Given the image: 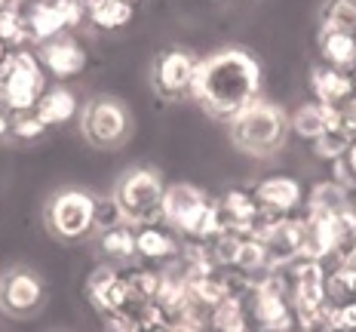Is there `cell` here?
<instances>
[{
    "instance_id": "6da1fadb",
    "label": "cell",
    "mask_w": 356,
    "mask_h": 332,
    "mask_svg": "<svg viewBox=\"0 0 356 332\" xmlns=\"http://www.w3.org/2000/svg\"><path fill=\"white\" fill-rule=\"evenodd\" d=\"M261 80V65L255 56L240 47H225L197 62L191 95L212 117L231 120L236 111H243L258 99Z\"/></svg>"
},
{
    "instance_id": "7a4b0ae2",
    "label": "cell",
    "mask_w": 356,
    "mask_h": 332,
    "mask_svg": "<svg viewBox=\"0 0 356 332\" xmlns=\"http://www.w3.org/2000/svg\"><path fill=\"white\" fill-rule=\"evenodd\" d=\"M163 221L172 231H181L184 240H212L225 231L218 200H212L203 188L191 182L166 184V200H163Z\"/></svg>"
},
{
    "instance_id": "3957f363",
    "label": "cell",
    "mask_w": 356,
    "mask_h": 332,
    "mask_svg": "<svg viewBox=\"0 0 356 332\" xmlns=\"http://www.w3.org/2000/svg\"><path fill=\"white\" fill-rule=\"evenodd\" d=\"M227 132H231V142L240 148L243 154L252 157H270L289 139V114L273 102H261L255 99L252 105L227 120Z\"/></svg>"
},
{
    "instance_id": "277c9868",
    "label": "cell",
    "mask_w": 356,
    "mask_h": 332,
    "mask_svg": "<svg viewBox=\"0 0 356 332\" xmlns=\"http://www.w3.org/2000/svg\"><path fill=\"white\" fill-rule=\"evenodd\" d=\"M114 203L120 210L126 225L142 228L163 221V200H166V182L160 179L157 169L136 166L120 175L114 188Z\"/></svg>"
},
{
    "instance_id": "5b68a950",
    "label": "cell",
    "mask_w": 356,
    "mask_h": 332,
    "mask_svg": "<svg viewBox=\"0 0 356 332\" xmlns=\"http://www.w3.org/2000/svg\"><path fill=\"white\" fill-rule=\"evenodd\" d=\"M47 93V71L31 49H16L0 65V105L10 114L34 111L40 95Z\"/></svg>"
},
{
    "instance_id": "8992f818",
    "label": "cell",
    "mask_w": 356,
    "mask_h": 332,
    "mask_svg": "<svg viewBox=\"0 0 356 332\" xmlns=\"http://www.w3.org/2000/svg\"><path fill=\"white\" fill-rule=\"evenodd\" d=\"M95 210H99V200L89 191L65 188L47 203V225L62 240H86L89 234L99 231Z\"/></svg>"
},
{
    "instance_id": "52a82bcc",
    "label": "cell",
    "mask_w": 356,
    "mask_h": 332,
    "mask_svg": "<svg viewBox=\"0 0 356 332\" xmlns=\"http://www.w3.org/2000/svg\"><path fill=\"white\" fill-rule=\"evenodd\" d=\"M80 132L89 145L102 151L120 148L129 136V111L114 95H95L80 111Z\"/></svg>"
},
{
    "instance_id": "ba28073f",
    "label": "cell",
    "mask_w": 356,
    "mask_h": 332,
    "mask_svg": "<svg viewBox=\"0 0 356 332\" xmlns=\"http://www.w3.org/2000/svg\"><path fill=\"white\" fill-rule=\"evenodd\" d=\"M283 277L295 314H310L316 308L329 305V299H325V262H320V258L298 255L283 268Z\"/></svg>"
},
{
    "instance_id": "9c48e42d",
    "label": "cell",
    "mask_w": 356,
    "mask_h": 332,
    "mask_svg": "<svg viewBox=\"0 0 356 332\" xmlns=\"http://www.w3.org/2000/svg\"><path fill=\"white\" fill-rule=\"evenodd\" d=\"M47 301V283L31 268H13L0 277V311L25 320L34 317Z\"/></svg>"
},
{
    "instance_id": "30bf717a",
    "label": "cell",
    "mask_w": 356,
    "mask_h": 332,
    "mask_svg": "<svg viewBox=\"0 0 356 332\" xmlns=\"http://www.w3.org/2000/svg\"><path fill=\"white\" fill-rule=\"evenodd\" d=\"M197 62L200 58L194 53L178 49V47L157 56V62H154V86H157V93L163 99H184V95H191Z\"/></svg>"
},
{
    "instance_id": "8fae6325",
    "label": "cell",
    "mask_w": 356,
    "mask_h": 332,
    "mask_svg": "<svg viewBox=\"0 0 356 332\" xmlns=\"http://www.w3.org/2000/svg\"><path fill=\"white\" fill-rule=\"evenodd\" d=\"M37 58H40L47 77H56V80H71V77H77V74H83V68H86V49L71 31L40 43Z\"/></svg>"
},
{
    "instance_id": "7c38bea8",
    "label": "cell",
    "mask_w": 356,
    "mask_h": 332,
    "mask_svg": "<svg viewBox=\"0 0 356 332\" xmlns=\"http://www.w3.org/2000/svg\"><path fill=\"white\" fill-rule=\"evenodd\" d=\"M252 194H255L258 206H261L264 212H273V216H295L298 212V206L304 203V188L298 179H292V175H264L261 182H255V188H252Z\"/></svg>"
},
{
    "instance_id": "4fadbf2b",
    "label": "cell",
    "mask_w": 356,
    "mask_h": 332,
    "mask_svg": "<svg viewBox=\"0 0 356 332\" xmlns=\"http://www.w3.org/2000/svg\"><path fill=\"white\" fill-rule=\"evenodd\" d=\"M181 255V237H175V231L169 225H142L136 228V258H142L145 264H157L166 268Z\"/></svg>"
},
{
    "instance_id": "5bb4252c",
    "label": "cell",
    "mask_w": 356,
    "mask_h": 332,
    "mask_svg": "<svg viewBox=\"0 0 356 332\" xmlns=\"http://www.w3.org/2000/svg\"><path fill=\"white\" fill-rule=\"evenodd\" d=\"M289 129L301 136L304 142H316L323 132L341 129L338 105H320V102H304L289 114Z\"/></svg>"
},
{
    "instance_id": "9a60e30c",
    "label": "cell",
    "mask_w": 356,
    "mask_h": 332,
    "mask_svg": "<svg viewBox=\"0 0 356 332\" xmlns=\"http://www.w3.org/2000/svg\"><path fill=\"white\" fill-rule=\"evenodd\" d=\"M310 93H314V102H320V105H341V102L356 93L353 74L320 62L310 68Z\"/></svg>"
},
{
    "instance_id": "2e32d148",
    "label": "cell",
    "mask_w": 356,
    "mask_h": 332,
    "mask_svg": "<svg viewBox=\"0 0 356 332\" xmlns=\"http://www.w3.org/2000/svg\"><path fill=\"white\" fill-rule=\"evenodd\" d=\"M218 210H221L225 228L246 231V234H252V225H255V219L261 216V206H258L252 188H231L227 194H221Z\"/></svg>"
},
{
    "instance_id": "e0dca14e",
    "label": "cell",
    "mask_w": 356,
    "mask_h": 332,
    "mask_svg": "<svg viewBox=\"0 0 356 332\" xmlns=\"http://www.w3.org/2000/svg\"><path fill=\"white\" fill-rule=\"evenodd\" d=\"M34 114L47 123V129L62 127V123H68L80 114L77 93H74L71 86H47V93H43L40 102L34 105Z\"/></svg>"
},
{
    "instance_id": "ac0fdd59",
    "label": "cell",
    "mask_w": 356,
    "mask_h": 332,
    "mask_svg": "<svg viewBox=\"0 0 356 332\" xmlns=\"http://www.w3.org/2000/svg\"><path fill=\"white\" fill-rule=\"evenodd\" d=\"M316 43H320V56L325 65L338 71H356V40L341 31H332V28H320L316 34Z\"/></svg>"
},
{
    "instance_id": "d6986e66",
    "label": "cell",
    "mask_w": 356,
    "mask_h": 332,
    "mask_svg": "<svg viewBox=\"0 0 356 332\" xmlns=\"http://www.w3.org/2000/svg\"><path fill=\"white\" fill-rule=\"evenodd\" d=\"M353 203H356V191L341 188V184H338V182H332V179L316 182L314 188L307 191V197H304V210L332 212V216H338V212L350 210Z\"/></svg>"
},
{
    "instance_id": "ffe728a7",
    "label": "cell",
    "mask_w": 356,
    "mask_h": 332,
    "mask_svg": "<svg viewBox=\"0 0 356 332\" xmlns=\"http://www.w3.org/2000/svg\"><path fill=\"white\" fill-rule=\"evenodd\" d=\"M136 6L123 0H86V22L99 31H120L132 22Z\"/></svg>"
},
{
    "instance_id": "44dd1931",
    "label": "cell",
    "mask_w": 356,
    "mask_h": 332,
    "mask_svg": "<svg viewBox=\"0 0 356 332\" xmlns=\"http://www.w3.org/2000/svg\"><path fill=\"white\" fill-rule=\"evenodd\" d=\"M325 299L329 305L356 299V268L347 262H325Z\"/></svg>"
},
{
    "instance_id": "7402d4cb",
    "label": "cell",
    "mask_w": 356,
    "mask_h": 332,
    "mask_svg": "<svg viewBox=\"0 0 356 332\" xmlns=\"http://www.w3.org/2000/svg\"><path fill=\"white\" fill-rule=\"evenodd\" d=\"M243 329H249V317L240 295H227L221 305H215L209 311V332H243Z\"/></svg>"
},
{
    "instance_id": "603a6c76",
    "label": "cell",
    "mask_w": 356,
    "mask_h": 332,
    "mask_svg": "<svg viewBox=\"0 0 356 332\" xmlns=\"http://www.w3.org/2000/svg\"><path fill=\"white\" fill-rule=\"evenodd\" d=\"M99 246L108 258H117V262H129L136 258V228L120 221L114 228H105L99 231Z\"/></svg>"
},
{
    "instance_id": "cb8c5ba5",
    "label": "cell",
    "mask_w": 356,
    "mask_h": 332,
    "mask_svg": "<svg viewBox=\"0 0 356 332\" xmlns=\"http://www.w3.org/2000/svg\"><path fill=\"white\" fill-rule=\"evenodd\" d=\"M320 28H332L356 40V0H325L320 10Z\"/></svg>"
},
{
    "instance_id": "d4e9b609",
    "label": "cell",
    "mask_w": 356,
    "mask_h": 332,
    "mask_svg": "<svg viewBox=\"0 0 356 332\" xmlns=\"http://www.w3.org/2000/svg\"><path fill=\"white\" fill-rule=\"evenodd\" d=\"M117 277H120V268H117V264H99V268L89 274V280H86V295H89V301H92L99 311L105 308V299H108V292L114 290Z\"/></svg>"
},
{
    "instance_id": "484cf974",
    "label": "cell",
    "mask_w": 356,
    "mask_h": 332,
    "mask_svg": "<svg viewBox=\"0 0 356 332\" xmlns=\"http://www.w3.org/2000/svg\"><path fill=\"white\" fill-rule=\"evenodd\" d=\"M350 142H353V139L347 136L344 129H329V132H323L316 142H310V148H314V154L320 160H329V164H335V160H341L347 154Z\"/></svg>"
},
{
    "instance_id": "4316f807",
    "label": "cell",
    "mask_w": 356,
    "mask_h": 332,
    "mask_svg": "<svg viewBox=\"0 0 356 332\" xmlns=\"http://www.w3.org/2000/svg\"><path fill=\"white\" fill-rule=\"evenodd\" d=\"M10 132L22 142H37V139L47 132V123L34 114V111H25V114H13V127Z\"/></svg>"
},
{
    "instance_id": "83f0119b",
    "label": "cell",
    "mask_w": 356,
    "mask_h": 332,
    "mask_svg": "<svg viewBox=\"0 0 356 332\" xmlns=\"http://www.w3.org/2000/svg\"><path fill=\"white\" fill-rule=\"evenodd\" d=\"M332 329L335 332H356V299L332 305Z\"/></svg>"
},
{
    "instance_id": "f1b7e54d",
    "label": "cell",
    "mask_w": 356,
    "mask_h": 332,
    "mask_svg": "<svg viewBox=\"0 0 356 332\" xmlns=\"http://www.w3.org/2000/svg\"><path fill=\"white\" fill-rule=\"evenodd\" d=\"M120 221H123V216H120V210H117L114 197H108V200H99V210H95V225H99V231L120 225Z\"/></svg>"
},
{
    "instance_id": "f546056e",
    "label": "cell",
    "mask_w": 356,
    "mask_h": 332,
    "mask_svg": "<svg viewBox=\"0 0 356 332\" xmlns=\"http://www.w3.org/2000/svg\"><path fill=\"white\" fill-rule=\"evenodd\" d=\"M338 114H341V129H344L350 139H356V93L350 95V99L341 102Z\"/></svg>"
},
{
    "instance_id": "4dcf8cb0",
    "label": "cell",
    "mask_w": 356,
    "mask_h": 332,
    "mask_svg": "<svg viewBox=\"0 0 356 332\" xmlns=\"http://www.w3.org/2000/svg\"><path fill=\"white\" fill-rule=\"evenodd\" d=\"M10 127H13V114H10V111H6L3 105H0V139L10 132Z\"/></svg>"
},
{
    "instance_id": "1f68e13d",
    "label": "cell",
    "mask_w": 356,
    "mask_h": 332,
    "mask_svg": "<svg viewBox=\"0 0 356 332\" xmlns=\"http://www.w3.org/2000/svg\"><path fill=\"white\" fill-rule=\"evenodd\" d=\"M123 3H132V6H136V0H123Z\"/></svg>"
},
{
    "instance_id": "d6a6232c",
    "label": "cell",
    "mask_w": 356,
    "mask_h": 332,
    "mask_svg": "<svg viewBox=\"0 0 356 332\" xmlns=\"http://www.w3.org/2000/svg\"><path fill=\"white\" fill-rule=\"evenodd\" d=\"M353 90H356V71H353Z\"/></svg>"
},
{
    "instance_id": "836d02e7",
    "label": "cell",
    "mask_w": 356,
    "mask_h": 332,
    "mask_svg": "<svg viewBox=\"0 0 356 332\" xmlns=\"http://www.w3.org/2000/svg\"><path fill=\"white\" fill-rule=\"evenodd\" d=\"M243 332H252V329H243Z\"/></svg>"
},
{
    "instance_id": "e575fe53",
    "label": "cell",
    "mask_w": 356,
    "mask_h": 332,
    "mask_svg": "<svg viewBox=\"0 0 356 332\" xmlns=\"http://www.w3.org/2000/svg\"><path fill=\"white\" fill-rule=\"evenodd\" d=\"M0 65H3V62H0Z\"/></svg>"
}]
</instances>
